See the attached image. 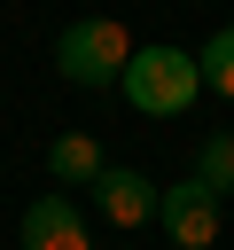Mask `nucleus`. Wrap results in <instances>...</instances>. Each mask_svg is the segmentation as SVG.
<instances>
[{
  "label": "nucleus",
  "instance_id": "f257e3e1",
  "mask_svg": "<svg viewBox=\"0 0 234 250\" xmlns=\"http://www.w3.org/2000/svg\"><path fill=\"white\" fill-rule=\"evenodd\" d=\"M117 94H125L140 117H187L195 94H203V62H195L187 47H172V39H148V47H133Z\"/></svg>",
  "mask_w": 234,
  "mask_h": 250
},
{
  "label": "nucleus",
  "instance_id": "f03ea898",
  "mask_svg": "<svg viewBox=\"0 0 234 250\" xmlns=\"http://www.w3.org/2000/svg\"><path fill=\"white\" fill-rule=\"evenodd\" d=\"M125 62H133V39H125V23L117 16H78L62 39H55V70L70 78V86H117L125 78Z\"/></svg>",
  "mask_w": 234,
  "mask_h": 250
},
{
  "label": "nucleus",
  "instance_id": "7ed1b4c3",
  "mask_svg": "<svg viewBox=\"0 0 234 250\" xmlns=\"http://www.w3.org/2000/svg\"><path fill=\"white\" fill-rule=\"evenodd\" d=\"M156 227L172 234V250H211V242H218V195L187 172V180H172V188L156 195Z\"/></svg>",
  "mask_w": 234,
  "mask_h": 250
},
{
  "label": "nucleus",
  "instance_id": "20e7f679",
  "mask_svg": "<svg viewBox=\"0 0 234 250\" xmlns=\"http://www.w3.org/2000/svg\"><path fill=\"white\" fill-rule=\"evenodd\" d=\"M156 195H164V188H156L148 172H133V164H109V172L94 180V211H101L109 227H125V234L156 219Z\"/></svg>",
  "mask_w": 234,
  "mask_h": 250
},
{
  "label": "nucleus",
  "instance_id": "39448f33",
  "mask_svg": "<svg viewBox=\"0 0 234 250\" xmlns=\"http://www.w3.org/2000/svg\"><path fill=\"white\" fill-rule=\"evenodd\" d=\"M23 250H94L86 211H78L70 195H39V203L23 211Z\"/></svg>",
  "mask_w": 234,
  "mask_h": 250
},
{
  "label": "nucleus",
  "instance_id": "423d86ee",
  "mask_svg": "<svg viewBox=\"0 0 234 250\" xmlns=\"http://www.w3.org/2000/svg\"><path fill=\"white\" fill-rule=\"evenodd\" d=\"M47 172H55L62 188H94V180L109 172V156H101L94 133H55V141H47Z\"/></svg>",
  "mask_w": 234,
  "mask_h": 250
},
{
  "label": "nucleus",
  "instance_id": "0eeeda50",
  "mask_svg": "<svg viewBox=\"0 0 234 250\" xmlns=\"http://www.w3.org/2000/svg\"><path fill=\"white\" fill-rule=\"evenodd\" d=\"M195 180H203V188H211L218 203L234 195V133H211V141L195 148Z\"/></svg>",
  "mask_w": 234,
  "mask_h": 250
},
{
  "label": "nucleus",
  "instance_id": "6e6552de",
  "mask_svg": "<svg viewBox=\"0 0 234 250\" xmlns=\"http://www.w3.org/2000/svg\"><path fill=\"white\" fill-rule=\"evenodd\" d=\"M195 62H203V86L234 102V23H218V31L203 39V55H195Z\"/></svg>",
  "mask_w": 234,
  "mask_h": 250
},
{
  "label": "nucleus",
  "instance_id": "1a4fd4ad",
  "mask_svg": "<svg viewBox=\"0 0 234 250\" xmlns=\"http://www.w3.org/2000/svg\"><path fill=\"white\" fill-rule=\"evenodd\" d=\"M226 133H234V125H226Z\"/></svg>",
  "mask_w": 234,
  "mask_h": 250
}]
</instances>
